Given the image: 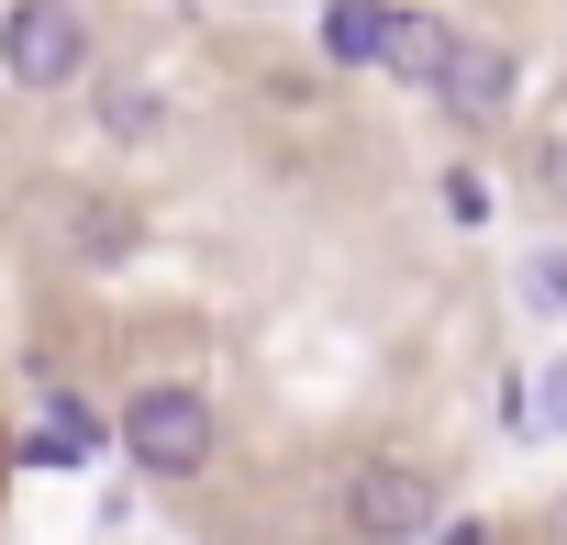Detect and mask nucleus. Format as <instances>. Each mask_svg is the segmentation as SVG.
<instances>
[{
    "instance_id": "12",
    "label": "nucleus",
    "mask_w": 567,
    "mask_h": 545,
    "mask_svg": "<svg viewBox=\"0 0 567 545\" xmlns=\"http://www.w3.org/2000/svg\"><path fill=\"white\" fill-rule=\"evenodd\" d=\"M445 212H456V223H478V212H489V189H478L467 167H445Z\"/></svg>"
},
{
    "instance_id": "9",
    "label": "nucleus",
    "mask_w": 567,
    "mask_h": 545,
    "mask_svg": "<svg viewBox=\"0 0 567 545\" xmlns=\"http://www.w3.org/2000/svg\"><path fill=\"white\" fill-rule=\"evenodd\" d=\"M523 312H567V256H523Z\"/></svg>"
},
{
    "instance_id": "8",
    "label": "nucleus",
    "mask_w": 567,
    "mask_h": 545,
    "mask_svg": "<svg viewBox=\"0 0 567 545\" xmlns=\"http://www.w3.org/2000/svg\"><path fill=\"white\" fill-rule=\"evenodd\" d=\"M90 79H101V68H90ZM156 123H167V101H156V90H134V79H101V134H112V145H145Z\"/></svg>"
},
{
    "instance_id": "3",
    "label": "nucleus",
    "mask_w": 567,
    "mask_h": 545,
    "mask_svg": "<svg viewBox=\"0 0 567 545\" xmlns=\"http://www.w3.org/2000/svg\"><path fill=\"white\" fill-rule=\"evenodd\" d=\"M434 523H445V490H434L423 467L368 456V467L346 479V534H357V545H423Z\"/></svg>"
},
{
    "instance_id": "5",
    "label": "nucleus",
    "mask_w": 567,
    "mask_h": 545,
    "mask_svg": "<svg viewBox=\"0 0 567 545\" xmlns=\"http://www.w3.org/2000/svg\"><path fill=\"white\" fill-rule=\"evenodd\" d=\"M90 456H112V412L90 390H45V412L23 434V467H90Z\"/></svg>"
},
{
    "instance_id": "4",
    "label": "nucleus",
    "mask_w": 567,
    "mask_h": 545,
    "mask_svg": "<svg viewBox=\"0 0 567 545\" xmlns=\"http://www.w3.org/2000/svg\"><path fill=\"white\" fill-rule=\"evenodd\" d=\"M434 101L467 123V134H489V123H512V101H523V56L512 45H445V68H434Z\"/></svg>"
},
{
    "instance_id": "6",
    "label": "nucleus",
    "mask_w": 567,
    "mask_h": 545,
    "mask_svg": "<svg viewBox=\"0 0 567 545\" xmlns=\"http://www.w3.org/2000/svg\"><path fill=\"white\" fill-rule=\"evenodd\" d=\"M390 56V0H323V68H379Z\"/></svg>"
},
{
    "instance_id": "11",
    "label": "nucleus",
    "mask_w": 567,
    "mask_h": 545,
    "mask_svg": "<svg viewBox=\"0 0 567 545\" xmlns=\"http://www.w3.org/2000/svg\"><path fill=\"white\" fill-rule=\"evenodd\" d=\"M534 189H545V200H567V134H545V145H534Z\"/></svg>"
},
{
    "instance_id": "13",
    "label": "nucleus",
    "mask_w": 567,
    "mask_h": 545,
    "mask_svg": "<svg viewBox=\"0 0 567 545\" xmlns=\"http://www.w3.org/2000/svg\"><path fill=\"white\" fill-rule=\"evenodd\" d=\"M556 523H567V512H556Z\"/></svg>"
},
{
    "instance_id": "2",
    "label": "nucleus",
    "mask_w": 567,
    "mask_h": 545,
    "mask_svg": "<svg viewBox=\"0 0 567 545\" xmlns=\"http://www.w3.org/2000/svg\"><path fill=\"white\" fill-rule=\"evenodd\" d=\"M0 79L12 90H79L90 79V23H79V0H12L0 12Z\"/></svg>"
},
{
    "instance_id": "7",
    "label": "nucleus",
    "mask_w": 567,
    "mask_h": 545,
    "mask_svg": "<svg viewBox=\"0 0 567 545\" xmlns=\"http://www.w3.org/2000/svg\"><path fill=\"white\" fill-rule=\"evenodd\" d=\"M445 45H456V23H434V12H390V79H412V90H434V68H445Z\"/></svg>"
},
{
    "instance_id": "10",
    "label": "nucleus",
    "mask_w": 567,
    "mask_h": 545,
    "mask_svg": "<svg viewBox=\"0 0 567 545\" xmlns=\"http://www.w3.org/2000/svg\"><path fill=\"white\" fill-rule=\"evenodd\" d=\"M534 401V434H567V357H545V379H523Z\"/></svg>"
},
{
    "instance_id": "1",
    "label": "nucleus",
    "mask_w": 567,
    "mask_h": 545,
    "mask_svg": "<svg viewBox=\"0 0 567 545\" xmlns=\"http://www.w3.org/2000/svg\"><path fill=\"white\" fill-rule=\"evenodd\" d=\"M112 445H123L134 479H200L223 456V412H212L200 379H134L123 412H112Z\"/></svg>"
}]
</instances>
